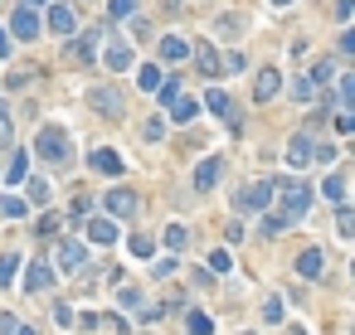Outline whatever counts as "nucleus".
<instances>
[{"label": "nucleus", "instance_id": "7", "mask_svg": "<svg viewBox=\"0 0 355 335\" xmlns=\"http://www.w3.org/2000/svg\"><path fill=\"white\" fill-rule=\"evenodd\" d=\"M136 204H141V199H136L132 190H122V185H117V190H108V214H112V219H132V214H136Z\"/></svg>", "mask_w": 355, "mask_h": 335}, {"label": "nucleus", "instance_id": "9", "mask_svg": "<svg viewBox=\"0 0 355 335\" xmlns=\"http://www.w3.org/2000/svg\"><path fill=\"white\" fill-rule=\"evenodd\" d=\"M190 53H195V64H199V73H205V78H219V73H224V59H219L210 44H195Z\"/></svg>", "mask_w": 355, "mask_h": 335}, {"label": "nucleus", "instance_id": "48", "mask_svg": "<svg viewBox=\"0 0 355 335\" xmlns=\"http://www.w3.org/2000/svg\"><path fill=\"white\" fill-rule=\"evenodd\" d=\"M350 10H355V0H336V20H345Z\"/></svg>", "mask_w": 355, "mask_h": 335}, {"label": "nucleus", "instance_id": "55", "mask_svg": "<svg viewBox=\"0 0 355 335\" xmlns=\"http://www.w3.org/2000/svg\"><path fill=\"white\" fill-rule=\"evenodd\" d=\"M238 335H253V330H238Z\"/></svg>", "mask_w": 355, "mask_h": 335}, {"label": "nucleus", "instance_id": "16", "mask_svg": "<svg viewBox=\"0 0 355 335\" xmlns=\"http://www.w3.org/2000/svg\"><path fill=\"white\" fill-rule=\"evenodd\" d=\"M44 25L54 29V34H73V10H69V5H49Z\"/></svg>", "mask_w": 355, "mask_h": 335}, {"label": "nucleus", "instance_id": "42", "mask_svg": "<svg viewBox=\"0 0 355 335\" xmlns=\"http://www.w3.org/2000/svg\"><path fill=\"white\" fill-rule=\"evenodd\" d=\"M132 5H136V0H112V20H127V15H132Z\"/></svg>", "mask_w": 355, "mask_h": 335}, {"label": "nucleus", "instance_id": "10", "mask_svg": "<svg viewBox=\"0 0 355 335\" xmlns=\"http://www.w3.org/2000/svg\"><path fill=\"white\" fill-rule=\"evenodd\" d=\"M278 88H282V73H278V69H263L258 78H253V97H258V102H273Z\"/></svg>", "mask_w": 355, "mask_h": 335}, {"label": "nucleus", "instance_id": "11", "mask_svg": "<svg viewBox=\"0 0 355 335\" xmlns=\"http://www.w3.org/2000/svg\"><path fill=\"white\" fill-rule=\"evenodd\" d=\"M297 272L307 277V282H317V277L326 272V253H321V248H307V253L297 258Z\"/></svg>", "mask_w": 355, "mask_h": 335}, {"label": "nucleus", "instance_id": "6", "mask_svg": "<svg viewBox=\"0 0 355 335\" xmlns=\"http://www.w3.org/2000/svg\"><path fill=\"white\" fill-rule=\"evenodd\" d=\"M234 204L258 214V209H268V204H273V185H248V190H238V195H234Z\"/></svg>", "mask_w": 355, "mask_h": 335}, {"label": "nucleus", "instance_id": "34", "mask_svg": "<svg viewBox=\"0 0 355 335\" xmlns=\"http://www.w3.org/2000/svg\"><path fill=\"white\" fill-rule=\"evenodd\" d=\"M15 267H20V258H0V287L15 282Z\"/></svg>", "mask_w": 355, "mask_h": 335}, {"label": "nucleus", "instance_id": "21", "mask_svg": "<svg viewBox=\"0 0 355 335\" xmlns=\"http://www.w3.org/2000/svg\"><path fill=\"white\" fill-rule=\"evenodd\" d=\"M185 243H190V229H185V223H166V248L180 253Z\"/></svg>", "mask_w": 355, "mask_h": 335}, {"label": "nucleus", "instance_id": "25", "mask_svg": "<svg viewBox=\"0 0 355 335\" xmlns=\"http://www.w3.org/2000/svg\"><path fill=\"white\" fill-rule=\"evenodd\" d=\"M59 223H64L59 214H39V223H34V234H39V238H54V234H59Z\"/></svg>", "mask_w": 355, "mask_h": 335}, {"label": "nucleus", "instance_id": "39", "mask_svg": "<svg viewBox=\"0 0 355 335\" xmlns=\"http://www.w3.org/2000/svg\"><path fill=\"white\" fill-rule=\"evenodd\" d=\"M341 102L355 107V73H345V83H341Z\"/></svg>", "mask_w": 355, "mask_h": 335}, {"label": "nucleus", "instance_id": "31", "mask_svg": "<svg viewBox=\"0 0 355 335\" xmlns=\"http://www.w3.org/2000/svg\"><path fill=\"white\" fill-rule=\"evenodd\" d=\"M263 321H268V325L282 321V297H268V301H263Z\"/></svg>", "mask_w": 355, "mask_h": 335}, {"label": "nucleus", "instance_id": "14", "mask_svg": "<svg viewBox=\"0 0 355 335\" xmlns=\"http://www.w3.org/2000/svg\"><path fill=\"white\" fill-rule=\"evenodd\" d=\"M103 64H108L112 73H122V69H132V44H122V39H112V44H108V53H103Z\"/></svg>", "mask_w": 355, "mask_h": 335}, {"label": "nucleus", "instance_id": "17", "mask_svg": "<svg viewBox=\"0 0 355 335\" xmlns=\"http://www.w3.org/2000/svg\"><path fill=\"white\" fill-rule=\"evenodd\" d=\"M25 287H29V292H49V287H54V272H49L44 262H29V272H25Z\"/></svg>", "mask_w": 355, "mask_h": 335}, {"label": "nucleus", "instance_id": "30", "mask_svg": "<svg viewBox=\"0 0 355 335\" xmlns=\"http://www.w3.org/2000/svg\"><path fill=\"white\" fill-rule=\"evenodd\" d=\"M156 92H161V107H171V102L180 97V78H171V83L161 78V88H156Z\"/></svg>", "mask_w": 355, "mask_h": 335}, {"label": "nucleus", "instance_id": "26", "mask_svg": "<svg viewBox=\"0 0 355 335\" xmlns=\"http://www.w3.org/2000/svg\"><path fill=\"white\" fill-rule=\"evenodd\" d=\"M321 195H326L331 204H341V195H345V180H341V175H326V180H321Z\"/></svg>", "mask_w": 355, "mask_h": 335}, {"label": "nucleus", "instance_id": "41", "mask_svg": "<svg viewBox=\"0 0 355 335\" xmlns=\"http://www.w3.org/2000/svg\"><path fill=\"white\" fill-rule=\"evenodd\" d=\"M25 165H29L25 151H15V160H10V180H25Z\"/></svg>", "mask_w": 355, "mask_h": 335}, {"label": "nucleus", "instance_id": "37", "mask_svg": "<svg viewBox=\"0 0 355 335\" xmlns=\"http://www.w3.org/2000/svg\"><path fill=\"white\" fill-rule=\"evenodd\" d=\"M282 229H292L282 214H268V219H263V234H282Z\"/></svg>", "mask_w": 355, "mask_h": 335}, {"label": "nucleus", "instance_id": "32", "mask_svg": "<svg viewBox=\"0 0 355 335\" xmlns=\"http://www.w3.org/2000/svg\"><path fill=\"white\" fill-rule=\"evenodd\" d=\"M141 136H146V141H161V136H166V117H151V122L141 127Z\"/></svg>", "mask_w": 355, "mask_h": 335}, {"label": "nucleus", "instance_id": "5", "mask_svg": "<svg viewBox=\"0 0 355 335\" xmlns=\"http://www.w3.org/2000/svg\"><path fill=\"white\" fill-rule=\"evenodd\" d=\"M317 160V141L312 136H292L287 141V165H292V171H302V165H312Z\"/></svg>", "mask_w": 355, "mask_h": 335}, {"label": "nucleus", "instance_id": "38", "mask_svg": "<svg viewBox=\"0 0 355 335\" xmlns=\"http://www.w3.org/2000/svg\"><path fill=\"white\" fill-rule=\"evenodd\" d=\"M151 248H156V243H151L146 234H136V238H132V253H136V258H151Z\"/></svg>", "mask_w": 355, "mask_h": 335}, {"label": "nucleus", "instance_id": "28", "mask_svg": "<svg viewBox=\"0 0 355 335\" xmlns=\"http://www.w3.org/2000/svg\"><path fill=\"white\" fill-rule=\"evenodd\" d=\"M117 306H122V311H141V292H136V287H122V292H117Z\"/></svg>", "mask_w": 355, "mask_h": 335}, {"label": "nucleus", "instance_id": "12", "mask_svg": "<svg viewBox=\"0 0 355 335\" xmlns=\"http://www.w3.org/2000/svg\"><path fill=\"white\" fill-rule=\"evenodd\" d=\"M88 165H93L97 175H122V156H117V151H103V146L88 156Z\"/></svg>", "mask_w": 355, "mask_h": 335}, {"label": "nucleus", "instance_id": "23", "mask_svg": "<svg viewBox=\"0 0 355 335\" xmlns=\"http://www.w3.org/2000/svg\"><path fill=\"white\" fill-rule=\"evenodd\" d=\"M25 199H15V195H0V214H5V219H25Z\"/></svg>", "mask_w": 355, "mask_h": 335}, {"label": "nucleus", "instance_id": "44", "mask_svg": "<svg viewBox=\"0 0 355 335\" xmlns=\"http://www.w3.org/2000/svg\"><path fill=\"white\" fill-rule=\"evenodd\" d=\"M317 160H321V165H331V160H336V146H331V141H321V146H317Z\"/></svg>", "mask_w": 355, "mask_h": 335}, {"label": "nucleus", "instance_id": "51", "mask_svg": "<svg viewBox=\"0 0 355 335\" xmlns=\"http://www.w3.org/2000/svg\"><path fill=\"white\" fill-rule=\"evenodd\" d=\"M15 335H39V330H25V325H20V330H15Z\"/></svg>", "mask_w": 355, "mask_h": 335}, {"label": "nucleus", "instance_id": "40", "mask_svg": "<svg viewBox=\"0 0 355 335\" xmlns=\"http://www.w3.org/2000/svg\"><path fill=\"white\" fill-rule=\"evenodd\" d=\"M292 97L307 102V97H312V78H292Z\"/></svg>", "mask_w": 355, "mask_h": 335}, {"label": "nucleus", "instance_id": "53", "mask_svg": "<svg viewBox=\"0 0 355 335\" xmlns=\"http://www.w3.org/2000/svg\"><path fill=\"white\" fill-rule=\"evenodd\" d=\"M273 5H292V0H273Z\"/></svg>", "mask_w": 355, "mask_h": 335}, {"label": "nucleus", "instance_id": "46", "mask_svg": "<svg viewBox=\"0 0 355 335\" xmlns=\"http://www.w3.org/2000/svg\"><path fill=\"white\" fill-rule=\"evenodd\" d=\"M341 53H355V29H345V34H341Z\"/></svg>", "mask_w": 355, "mask_h": 335}, {"label": "nucleus", "instance_id": "3", "mask_svg": "<svg viewBox=\"0 0 355 335\" xmlns=\"http://www.w3.org/2000/svg\"><path fill=\"white\" fill-rule=\"evenodd\" d=\"M307 209H312V190H307V185H287V190H282V219H287V223L307 219Z\"/></svg>", "mask_w": 355, "mask_h": 335}, {"label": "nucleus", "instance_id": "33", "mask_svg": "<svg viewBox=\"0 0 355 335\" xmlns=\"http://www.w3.org/2000/svg\"><path fill=\"white\" fill-rule=\"evenodd\" d=\"M136 83H141L146 92H156V88H161V69H141V78H136Z\"/></svg>", "mask_w": 355, "mask_h": 335}, {"label": "nucleus", "instance_id": "19", "mask_svg": "<svg viewBox=\"0 0 355 335\" xmlns=\"http://www.w3.org/2000/svg\"><path fill=\"white\" fill-rule=\"evenodd\" d=\"M166 112H171V122H195V117H199V102H195V97H175Z\"/></svg>", "mask_w": 355, "mask_h": 335}, {"label": "nucleus", "instance_id": "49", "mask_svg": "<svg viewBox=\"0 0 355 335\" xmlns=\"http://www.w3.org/2000/svg\"><path fill=\"white\" fill-rule=\"evenodd\" d=\"M10 53V34H5V25H0V59Z\"/></svg>", "mask_w": 355, "mask_h": 335}, {"label": "nucleus", "instance_id": "29", "mask_svg": "<svg viewBox=\"0 0 355 335\" xmlns=\"http://www.w3.org/2000/svg\"><path fill=\"white\" fill-rule=\"evenodd\" d=\"M205 107H210V112H215V117H229V97H224V92H219V88H215V92H210V97H205Z\"/></svg>", "mask_w": 355, "mask_h": 335}, {"label": "nucleus", "instance_id": "56", "mask_svg": "<svg viewBox=\"0 0 355 335\" xmlns=\"http://www.w3.org/2000/svg\"><path fill=\"white\" fill-rule=\"evenodd\" d=\"M345 335H355V325H350V330H345Z\"/></svg>", "mask_w": 355, "mask_h": 335}, {"label": "nucleus", "instance_id": "27", "mask_svg": "<svg viewBox=\"0 0 355 335\" xmlns=\"http://www.w3.org/2000/svg\"><path fill=\"white\" fill-rule=\"evenodd\" d=\"M25 185H29V204H49V180L34 175V180H25Z\"/></svg>", "mask_w": 355, "mask_h": 335}, {"label": "nucleus", "instance_id": "2", "mask_svg": "<svg viewBox=\"0 0 355 335\" xmlns=\"http://www.w3.org/2000/svg\"><path fill=\"white\" fill-rule=\"evenodd\" d=\"M5 29H10L15 39H34V34L44 29V20H39V5H29V0H25V5L10 15V25H5Z\"/></svg>", "mask_w": 355, "mask_h": 335}, {"label": "nucleus", "instance_id": "4", "mask_svg": "<svg viewBox=\"0 0 355 335\" xmlns=\"http://www.w3.org/2000/svg\"><path fill=\"white\" fill-rule=\"evenodd\" d=\"M88 102H93L97 117H122V92H117V88H108V83H103V88H93V92H88Z\"/></svg>", "mask_w": 355, "mask_h": 335}, {"label": "nucleus", "instance_id": "18", "mask_svg": "<svg viewBox=\"0 0 355 335\" xmlns=\"http://www.w3.org/2000/svg\"><path fill=\"white\" fill-rule=\"evenodd\" d=\"M161 59H166V64H180V59H190V44H185L180 34H166V39H161Z\"/></svg>", "mask_w": 355, "mask_h": 335}, {"label": "nucleus", "instance_id": "36", "mask_svg": "<svg viewBox=\"0 0 355 335\" xmlns=\"http://www.w3.org/2000/svg\"><path fill=\"white\" fill-rule=\"evenodd\" d=\"M229 267H234V258H229L224 248H219V253H210V272H229Z\"/></svg>", "mask_w": 355, "mask_h": 335}, {"label": "nucleus", "instance_id": "8", "mask_svg": "<svg viewBox=\"0 0 355 335\" xmlns=\"http://www.w3.org/2000/svg\"><path fill=\"white\" fill-rule=\"evenodd\" d=\"M97 39H103V29H88L78 44H69V59H73V64H93V59H97Z\"/></svg>", "mask_w": 355, "mask_h": 335}, {"label": "nucleus", "instance_id": "20", "mask_svg": "<svg viewBox=\"0 0 355 335\" xmlns=\"http://www.w3.org/2000/svg\"><path fill=\"white\" fill-rule=\"evenodd\" d=\"M88 238H93V243H117V223H112V219H93V223H88Z\"/></svg>", "mask_w": 355, "mask_h": 335}, {"label": "nucleus", "instance_id": "52", "mask_svg": "<svg viewBox=\"0 0 355 335\" xmlns=\"http://www.w3.org/2000/svg\"><path fill=\"white\" fill-rule=\"evenodd\" d=\"M0 117H5V97H0Z\"/></svg>", "mask_w": 355, "mask_h": 335}, {"label": "nucleus", "instance_id": "35", "mask_svg": "<svg viewBox=\"0 0 355 335\" xmlns=\"http://www.w3.org/2000/svg\"><path fill=\"white\" fill-rule=\"evenodd\" d=\"M331 69H336L331 59H321V64H312V83H331Z\"/></svg>", "mask_w": 355, "mask_h": 335}, {"label": "nucleus", "instance_id": "24", "mask_svg": "<svg viewBox=\"0 0 355 335\" xmlns=\"http://www.w3.org/2000/svg\"><path fill=\"white\" fill-rule=\"evenodd\" d=\"M336 229H341V238H355V209H336Z\"/></svg>", "mask_w": 355, "mask_h": 335}, {"label": "nucleus", "instance_id": "22", "mask_svg": "<svg viewBox=\"0 0 355 335\" xmlns=\"http://www.w3.org/2000/svg\"><path fill=\"white\" fill-rule=\"evenodd\" d=\"M185 325H190V335H210V330H215V321H210L205 311H190V316H185Z\"/></svg>", "mask_w": 355, "mask_h": 335}, {"label": "nucleus", "instance_id": "54", "mask_svg": "<svg viewBox=\"0 0 355 335\" xmlns=\"http://www.w3.org/2000/svg\"><path fill=\"white\" fill-rule=\"evenodd\" d=\"M350 277H355V258H350Z\"/></svg>", "mask_w": 355, "mask_h": 335}, {"label": "nucleus", "instance_id": "43", "mask_svg": "<svg viewBox=\"0 0 355 335\" xmlns=\"http://www.w3.org/2000/svg\"><path fill=\"white\" fill-rule=\"evenodd\" d=\"M248 64H243V53H229V59H224V73H243Z\"/></svg>", "mask_w": 355, "mask_h": 335}, {"label": "nucleus", "instance_id": "45", "mask_svg": "<svg viewBox=\"0 0 355 335\" xmlns=\"http://www.w3.org/2000/svg\"><path fill=\"white\" fill-rule=\"evenodd\" d=\"M15 330H20V321H15V316H0V335H15Z\"/></svg>", "mask_w": 355, "mask_h": 335}, {"label": "nucleus", "instance_id": "50", "mask_svg": "<svg viewBox=\"0 0 355 335\" xmlns=\"http://www.w3.org/2000/svg\"><path fill=\"white\" fill-rule=\"evenodd\" d=\"M287 335H307V330H302V325H292V330H287Z\"/></svg>", "mask_w": 355, "mask_h": 335}, {"label": "nucleus", "instance_id": "13", "mask_svg": "<svg viewBox=\"0 0 355 335\" xmlns=\"http://www.w3.org/2000/svg\"><path fill=\"white\" fill-rule=\"evenodd\" d=\"M83 262H88L83 243H59V272H83Z\"/></svg>", "mask_w": 355, "mask_h": 335}, {"label": "nucleus", "instance_id": "47", "mask_svg": "<svg viewBox=\"0 0 355 335\" xmlns=\"http://www.w3.org/2000/svg\"><path fill=\"white\" fill-rule=\"evenodd\" d=\"M10 146V117H0V151Z\"/></svg>", "mask_w": 355, "mask_h": 335}, {"label": "nucleus", "instance_id": "15", "mask_svg": "<svg viewBox=\"0 0 355 335\" xmlns=\"http://www.w3.org/2000/svg\"><path fill=\"white\" fill-rule=\"evenodd\" d=\"M219 171H224V165H219L215 156H210V160H199V165H195V190H215Z\"/></svg>", "mask_w": 355, "mask_h": 335}, {"label": "nucleus", "instance_id": "1", "mask_svg": "<svg viewBox=\"0 0 355 335\" xmlns=\"http://www.w3.org/2000/svg\"><path fill=\"white\" fill-rule=\"evenodd\" d=\"M34 151H39L49 165H64V160H69V132H64V127H39Z\"/></svg>", "mask_w": 355, "mask_h": 335}]
</instances>
